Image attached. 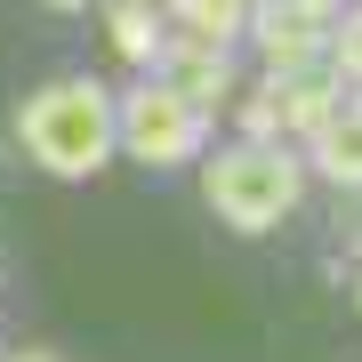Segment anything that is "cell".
<instances>
[{
    "mask_svg": "<svg viewBox=\"0 0 362 362\" xmlns=\"http://www.w3.org/2000/svg\"><path fill=\"white\" fill-rule=\"evenodd\" d=\"M16 137L49 177H97L113 161V97L89 73H65L16 105Z\"/></svg>",
    "mask_w": 362,
    "mask_h": 362,
    "instance_id": "obj_1",
    "label": "cell"
},
{
    "mask_svg": "<svg viewBox=\"0 0 362 362\" xmlns=\"http://www.w3.org/2000/svg\"><path fill=\"white\" fill-rule=\"evenodd\" d=\"M202 194L233 233H274L306 194V161L290 145H226L202 169Z\"/></svg>",
    "mask_w": 362,
    "mask_h": 362,
    "instance_id": "obj_2",
    "label": "cell"
},
{
    "mask_svg": "<svg viewBox=\"0 0 362 362\" xmlns=\"http://www.w3.org/2000/svg\"><path fill=\"white\" fill-rule=\"evenodd\" d=\"M113 153H129L145 169H177V161L202 153V121L145 73L129 97H113Z\"/></svg>",
    "mask_w": 362,
    "mask_h": 362,
    "instance_id": "obj_3",
    "label": "cell"
},
{
    "mask_svg": "<svg viewBox=\"0 0 362 362\" xmlns=\"http://www.w3.org/2000/svg\"><path fill=\"white\" fill-rule=\"evenodd\" d=\"M338 73L330 65H306V73H274L266 89L242 97V145H282V137H314L322 121L338 113Z\"/></svg>",
    "mask_w": 362,
    "mask_h": 362,
    "instance_id": "obj_4",
    "label": "cell"
},
{
    "mask_svg": "<svg viewBox=\"0 0 362 362\" xmlns=\"http://www.w3.org/2000/svg\"><path fill=\"white\" fill-rule=\"evenodd\" d=\"M153 81H161L194 121H209V113L233 97V49H209V40H185V33H177V40H161Z\"/></svg>",
    "mask_w": 362,
    "mask_h": 362,
    "instance_id": "obj_5",
    "label": "cell"
},
{
    "mask_svg": "<svg viewBox=\"0 0 362 362\" xmlns=\"http://www.w3.org/2000/svg\"><path fill=\"white\" fill-rule=\"evenodd\" d=\"M242 33L258 40L266 81H274V73H306V65H322V40H330V25H314L298 0H250Z\"/></svg>",
    "mask_w": 362,
    "mask_h": 362,
    "instance_id": "obj_6",
    "label": "cell"
},
{
    "mask_svg": "<svg viewBox=\"0 0 362 362\" xmlns=\"http://www.w3.org/2000/svg\"><path fill=\"white\" fill-rule=\"evenodd\" d=\"M306 145H314V177L362 185V97H338V113H330Z\"/></svg>",
    "mask_w": 362,
    "mask_h": 362,
    "instance_id": "obj_7",
    "label": "cell"
},
{
    "mask_svg": "<svg viewBox=\"0 0 362 362\" xmlns=\"http://www.w3.org/2000/svg\"><path fill=\"white\" fill-rule=\"evenodd\" d=\"M105 33H113V57L121 65H137V73H153V57H161V8H137V0H113V16H105Z\"/></svg>",
    "mask_w": 362,
    "mask_h": 362,
    "instance_id": "obj_8",
    "label": "cell"
},
{
    "mask_svg": "<svg viewBox=\"0 0 362 362\" xmlns=\"http://www.w3.org/2000/svg\"><path fill=\"white\" fill-rule=\"evenodd\" d=\"M169 16H177V33H185V40L233 49V40H242V16H250V0H169Z\"/></svg>",
    "mask_w": 362,
    "mask_h": 362,
    "instance_id": "obj_9",
    "label": "cell"
},
{
    "mask_svg": "<svg viewBox=\"0 0 362 362\" xmlns=\"http://www.w3.org/2000/svg\"><path fill=\"white\" fill-rule=\"evenodd\" d=\"M322 65H330L338 81H354V89H362V8L338 16V33L322 40Z\"/></svg>",
    "mask_w": 362,
    "mask_h": 362,
    "instance_id": "obj_10",
    "label": "cell"
},
{
    "mask_svg": "<svg viewBox=\"0 0 362 362\" xmlns=\"http://www.w3.org/2000/svg\"><path fill=\"white\" fill-rule=\"evenodd\" d=\"M298 8H306L314 25H338V16H346V0H298Z\"/></svg>",
    "mask_w": 362,
    "mask_h": 362,
    "instance_id": "obj_11",
    "label": "cell"
},
{
    "mask_svg": "<svg viewBox=\"0 0 362 362\" xmlns=\"http://www.w3.org/2000/svg\"><path fill=\"white\" fill-rule=\"evenodd\" d=\"M8 362H57V354H49V346H33V354H8Z\"/></svg>",
    "mask_w": 362,
    "mask_h": 362,
    "instance_id": "obj_12",
    "label": "cell"
},
{
    "mask_svg": "<svg viewBox=\"0 0 362 362\" xmlns=\"http://www.w3.org/2000/svg\"><path fill=\"white\" fill-rule=\"evenodd\" d=\"M346 250H362V218H354V226H346Z\"/></svg>",
    "mask_w": 362,
    "mask_h": 362,
    "instance_id": "obj_13",
    "label": "cell"
},
{
    "mask_svg": "<svg viewBox=\"0 0 362 362\" xmlns=\"http://www.w3.org/2000/svg\"><path fill=\"white\" fill-rule=\"evenodd\" d=\"M49 8H89V0H49Z\"/></svg>",
    "mask_w": 362,
    "mask_h": 362,
    "instance_id": "obj_14",
    "label": "cell"
},
{
    "mask_svg": "<svg viewBox=\"0 0 362 362\" xmlns=\"http://www.w3.org/2000/svg\"><path fill=\"white\" fill-rule=\"evenodd\" d=\"M137 8H169V0H137Z\"/></svg>",
    "mask_w": 362,
    "mask_h": 362,
    "instance_id": "obj_15",
    "label": "cell"
},
{
    "mask_svg": "<svg viewBox=\"0 0 362 362\" xmlns=\"http://www.w3.org/2000/svg\"><path fill=\"white\" fill-rule=\"evenodd\" d=\"M354 306H362V290H354Z\"/></svg>",
    "mask_w": 362,
    "mask_h": 362,
    "instance_id": "obj_16",
    "label": "cell"
}]
</instances>
